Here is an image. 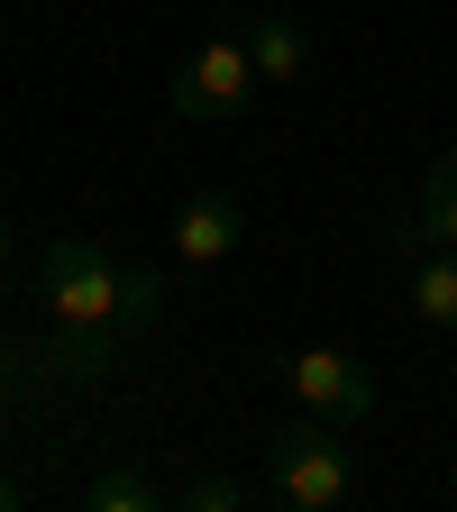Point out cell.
<instances>
[{
  "mask_svg": "<svg viewBox=\"0 0 457 512\" xmlns=\"http://www.w3.org/2000/svg\"><path fill=\"white\" fill-rule=\"evenodd\" d=\"M266 503H284V512H339V503H357V448L339 439V421L293 412L266 439Z\"/></svg>",
  "mask_w": 457,
  "mask_h": 512,
  "instance_id": "6da1fadb",
  "label": "cell"
},
{
  "mask_svg": "<svg viewBox=\"0 0 457 512\" xmlns=\"http://www.w3.org/2000/svg\"><path fill=\"white\" fill-rule=\"evenodd\" d=\"M128 275H138V266H119V256L92 247V238H46V247H37V293H46L55 320L128 330Z\"/></svg>",
  "mask_w": 457,
  "mask_h": 512,
  "instance_id": "7a4b0ae2",
  "label": "cell"
},
{
  "mask_svg": "<svg viewBox=\"0 0 457 512\" xmlns=\"http://www.w3.org/2000/svg\"><path fill=\"white\" fill-rule=\"evenodd\" d=\"M284 384H293V403L302 412H320V421H366L375 403H384V384H375V366L366 357H348V348H293L284 357Z\"/></svg>",
  "mask_w": 457,
  "mask_h": 512,
  "instance_id": "3957f363",
  "label": "cell"
},
{
  "mask_svg": "<svg viewBox=\"0 0 457 512\" xmlns=\"http://www.w3.org/2000/svg\"><path fill=\"white\" fill-rule=\"evenodd\" d=\"M256 101V55H247V37L229 28V37H211L202 55L174 74V92H165V110L174 119H238Z\"/></svg>",
  "mask_w": 457,
  "mask_h": 512,
  "instance_id": "277c9868",
  "label": "cell"
},
{
  "mask_svg": "<svg viewBox=\"0 0 457 512\" xmlns=\"http://www.w3.org/2000/svg\"><path fill=\"white\" fill-rule=\"evenodd\" d=\"M384 256H403L412 266V311L430 320V330H457V247H439L421 220L384 238Z\"/></svg>",
  "mask_w": 457,
  "mask_h": 512,
  "instance_id": "5b68a950",
  "label": "cell"
},
{
  "mask_svg": "<svg viewBox=\"0 0 457 512\" xmlns=\"http://www.w3.org/2000/svg\"><path fill=\"white\" fill-rule=\"evenodd\" d=\"M238 229H247V211H238V192H192V202L174 211V229H165V256L174 266H220V256L238 247Z\"/></svg>",
  "mask_w": 457,
  "mask_h": 512,
  "instance_id": "8992f818",
  "label": "cell"
},
{
  "mask_svg": "<svg viewBox=\"0 0 457 512\" xmlns=\"http://www.w3.org/2000/svg\"><path fill=\"white\" fill-rule=\"evenodd\" d=\"M238 37H247V55H256V83H302V64H311V37H302L284 10H256Z\"/></svg>",
  "mask_w": 457,
  "mask_h": 512,
  "instance_id": "52a82bcc",
  "label": "cell"
},
{
  "mask_svg": "<svg viewBox=\"0 0 457 512\" xmlns=\"http://www.w3.org/2000/svg\"><path fill=\"white\" fill-rule=\"evenodd\" d=\"M110 339H119V330H101V320H55L46 366H55L64 384H92V375H110Z\"/></svg>",
  "mask_w": 457,
  "mask_h": 512,
  "instance_id": "ba28073f",
  "label": "cell"
},
{
  "mask_svg": "<svg viewBox=\"0 0 457 512\" xmlns=\"http://www.w3.org/2000/svg\"><path fill=\"white\" fill-rule=\"evenodd\" d=\"M156 503H174L156 476H138V467H101L92 476V512H156Z\"/></svg>",
  "mask_w": 457,
  "mask_h": 512,
  "instance_id": "9c48e42d",
  "label": "cell"
},
{
  "mask_svg": "<svg viewBox=\"0 0 457 512\" xmlns=\"http://www.w3.org/2000/svg\"><path fill=\"white\" fill-rule=\"evenodd\" d=\"M421 229H430L439 247H457V147L421 174Z\"/></svg>",
  "mask_w": 457,
  "mask_h": 512,
  "instance_id": "30bf717a",
  "label": "cell"
},
{
  "mask_svg": "<svg viewBox=\"0 0 457 512\" xmlns=\"http://www.w3.org/2000/svg\"><path fill=\"white\" fill-rule=\"evenodd\" d=\"M247 494H256V485H238V476H192L174 503H183V512H238Z\"/></svg>",
  "mask_w": 457,
  "mask_h": 512,
  "instance_id": "8fae6325",
  "label": "cell"
},
{
  "mask_svg": "<svg viewBox=\"0 0 457 512\" xmlns=\"http://www.w3.org/2000/svg\"><path fill=\"white\" fill-rule=\"evenodd\" d=\"M156 311H165V284H156V275L138 266V275H128V330H147Z\"/></svg>",
  "mask_w": 457,
  "mask_h": 512,
  "instance_id": "7c38bea8",
  "label": "cell"
},
{
  "mask_svg": "<svg viewBox=\"0 0 457 512\" xmlns=\"http://www.w3.org/2000/svg\"><path fill=\"white\" fill-rule=\"evenodd\" d=\"M10 256H19V238H10V229H0V266H10Z\"/></svg>",
  "mask_w": 457,
  "mask_h": 512,
  "instance_id": "4fadbf2b",
  "label": "cell"
},
{
  "mask_svg": "<svg viewBox=\"0 0 457 512\" xmlns=\"http://www.w3.org/2000/svg\"><path fill=\"white\" fill-rule=\"evenodd\" d=\"M10 503H19V485H10V476H0V512H10Z\"/></svg>",
  "mask_w": 457,
  "mask_h": 512,
  "instance_id": "5bb4252c",
  "label": "cell"
}]
</instances>
